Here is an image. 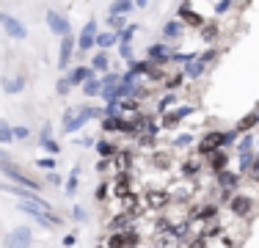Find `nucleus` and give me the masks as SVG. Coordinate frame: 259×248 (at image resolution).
Returning a JSON list of instances; mask_svg holds the SVG:
<instances>
[{
	"instance_id": "20e7f679",
	"label": "nucleus",
	"mask_w": 259,
	"mask_h": 248,
	"mask_svg": "<svg viewBox=\"0 0 259 248\" xmlns=\"http://www.w3.org/2000/svg\"><path fill=\"white\" fill-rule=\"evenodd\" d=\"M226 210H229V215H232L234 221H248L251 215H254V210H256V201L248 193L237 190V193L232 196V201L226 204Z\"/></svg>"
},
{
	"instance_id": "7c9ffc66",
	"label": "nucleus",
	"mask_w": 259,
	"mask_h": 248,
	"mask_svg": "<svg viewBox=\"0 0 259 248\" xmlns=\"http://www.w3.org/2000/svg\"><path fill=\"white\" fill-rule=\"evenodd\" d=\"M199 58V53H182V50H171L168 55V64H180V66H188Z\"/></svg>"
},
{
	"instance_id": "37998d69",
	"label": "nucleus",
	"mask_w": 259,
	"mask_h": 248,
	"mask_svg": "<svg viewBox=\"0 0 259 248\" xmlns=\"http://www.w3.org/2000/svg\"><path fill=\"white\" fill-rule=\"evenodd\" d=\"M218 55H221L218 45H212V47H207L204 53H199V61H201V64H204V66H209V64H212L215 58H218Z\"/></svg>"
},
{
	"instance_id": "13d9d810",
	"label": "nucleus",
	"mask_w": 259,
	"mask_h": 248,
	"mask_svg": "<svg viewBox=\"0 0 259 248\" xmlns=\"http://www.w3.org/2000/svg\"><path fill=\"white\" fill-rule=\"evenodd\" d=\"M47 182H50V185H55V188H58V185H64V179H61V174L50 171V174H47Z\"/></svg>"
},
{
	"instance_id": "8fccbe9b",
	"label": "nucleus",
	"mask_w": 259,
	"mask_h": 248,
	"mask_svg": "<svg viewBox=\"0 0 259 248\" xmlns=\"http://www.w3.org/2000/svg\"><path fill=\"white\" fill-rule=\"evenodd\" d=\"M69 91H72V86H69V80H66V74H64V77H61L58 83H55V94L66 97V94H69Z\"/></svg>"
},
{
	"instance_id": "4be33fe9",
	"label": "nucleus",
	"mask_w": 259,
	"mask_h": 248,
	"mask_svg": "<svg viewBox=\"0 0 259 248\" xmlns=\"http://www.w3.org/2000/svg\"><path fill=\"white\" fill-rule=\"evenodd\" d=\"M182 33H185V25L180 20H168L163 25V42L165 45H168V42H180Z\"/></svg>"
},
{
	"instance_id": "de8ad7c7",
	"label": "nucleus",
	"mask_w": 259,
	"mask_h": 248,
	"mask_svg": "<svg viewBox=\"0 0 259 248\" xmlns=\"http://www.w3.org/2000/svg\"><path fill=\"white\" fill-rule=\"evenodd\" d=\"M69 218L75 221V223H85V221H89V213H85V207L75 204V207H72V215H69Z\"/></svg>"
},
{
	"instance_id": "423d86ee",
	"label": "nucleus",
	"mask_w": 259,
	"mask_h": 248,
	"mask_svg": "<svg viewBox=\"0 0 259 248\" xmlns=\"http://www.w3.org/2000/svg\"><path fill=\"white\" fill-rule=\"evenodd\" d=\"M193 113H196V105H177L174 110L163 113V119H160V127H163V130H177L185 119H188V116H193Z\"/></svg>"
},
{
	"instance_id": "2f4dec72",
	"label": "nucleus",
	"mask_w": 259,
	"mask_h": 248,
	"mask_svg": "<svg viewBox=\"0 0 259 248\" xmlns=\"http://www.w3.org/2000/svg\"><path fill=\"white\" fill-rule=\"evenodd\" d=\"M185 80H188V77H185L182 69H180V72H168V77H165L163 86H165V91H174V94H177V91L185 86Z\"/></svg>"
},
{
	"instance_id": "dca6fc26",
	"label": "nucleus",
	"mask_w": 259,
	"mask_h": 248,
	"mask_svg": "<svg viewBox=\"0 0 259 248\" xmlns=\"http://www.w3.org/2000/svg\"><path fill=\"white\" fill-rule=\"evenodd\" d=\"M135 223H138V218H133L130 213H116V215H110L108 221H105V226H108V232H127V229H133Z\"/></svg>"
},
{
	"instance_id": "a211bd4d",
	"label": "nucleus",
	"mask_w": 259,
	"mask_h": 248,
	"mask_svg": "<svg viewBox=\"0 0 259 248\" xmlns=\"http://www.w3.org/2000/svg\"><path fill=\"white\" fill-rule=\"evenodd\" d=\"M204 169H209V174H221L229 169V149H218V152H212L209 157L204 160Z\"/></svg>"
},
{
	"instance_id": "680f3d73",
	"label": "nucleus",
	"mask_w": 259,
	"mask_h": 248,
	"mask_svg": "<svg viewBox=\"0 0 259 248\" xmlns=\"http://www.w3.org/2000/svg\"><path fill=\"white\" fill-rule=\"evenodd\" d=\"M39 138H53V127H50V124H45V127H41Z\"/></svg>"
},
{
	"instance_id": "052dcab7",
	"label": "nucleus",
	"mask_w": 259,
	"mask_h": 248,
	"mask_svg": "<svg viewBox=\"0 0 259 248\" xmlns=\"http://www.w3.org/2000/svg\"><path fill=\"white\" fill-rule=\"evenodd\" d=\"M77 146H97V138L85 135V138H80V141H77Z\"/></svg>"
},
{
	"instance_id": "864d4df0",
	"label": "nucleus",
	"mask_w": 259,
	"mask_h": 248,
	"mask_svg": "<svg viewBox=\"0 0 259 248\" xmlns=\"http://www.w3.org/2000/svg\"><path fill=\"white\" fill-rule=\"evenodd\" d=\"M232 196H234L232 190H221V188H218V196H215V204H218V207H221V204H229V201H232Z\"/></svg>"
},
{
	"instance_id": "c756f323",
	"label": "nucleus",
	"mask_w": 259,
	"mask_h": 248,
	"mask_svg": "<svg viewBox=\"0 0 259 248\" xmlns=\"http://www.w3.org/2000/svg\"><path fill=\"white\" fill-rule=\"evenodd\" d=\"M80 171H83V166H75V169H72V174L69 177H66V182H64V193L66 196H75L77 193V188H80Z\"/></svg>"
},
{
	"instance_id": "ddd939ff",
	"label": "nucleus",
	"mask_w": 259,
	"mask_h": 248,
	"mask_svg": "<svg viewBox=\"0 0 259 248\" xmlns=\"http://www.w3.org/2000/svg\"><path fill=\"white\" fill-rule=\"evenodd\" d=\"M0 28L6 30V36H11V39H25L28 36V28L22 25L17 17L6 14V11H0Z\"/></svg>"
},
{
	"instance_id": "a18cd8bd",
	"label": "nucleus",
	"mask_w": 259,
	"mask_h": 248,
	"mask_svg": "<svg viewBox=\"0 0 259 248\" xmlns=\"http://www.w3.org/2000/svg\"><path fill=\"white\" fill-rule=\"evenodd\" d=\"M94 198H97L100 204L108 201V198H110V182H105V179H102V182L97 185V190H94Z\"/></svg>"
},
{
	"instance_id": "3c124183",
	"label": "nucleus",
	"mask_w": 259,
	"mask_h": 248,
	"mask_svg": "<svg viewBox=\"0 0 259 248\" xmlns=\"http://www.w3.org/2000/svg\"><path fill=\"white\" fill-rule=\"evenodd\" d=\"M229 9H232V0H218V3H215V9H212V14L215 17H224Z\"/></svg>"
},
{
	"instance_id": "2eb2a0df",
	"label": "nucleus",
	"mask_w": 259,
	"mask_h": 248,
	"mask_svg": "<svg viewBox=\"0 0 259 248\" xmlns=\"http://www.w3.org/2000/svg\"><path fill=\"white\" fill-rule=\"evenodd\" d=\"M215 185H218L221 190H232V193H237L240 190V182H243V177H240L234 169H226V171H221V174H215Z\"/></svg>"
},
{
	"instance_id": "f257e3e1",
	"label": "nucleus",
	"mask_w": 259,
	"mask_h": 248,
	"mask_svg": "<svg viewBox=\"0 0 259 248\" xmlns=\"http://www.w3.org/2000/svg\"><path fill=\"white\" fill-rule=\"evenodd\" d=\"M91 119H105L102 108H91V105H83V108H69L64 110V119H61V127H64V135H75L77 130L85 127V121Z\"/></svg>"
},
{
	"instance_id": "f3484780",
	"label": "nucleus",
	"mask_w": 259,
	"mask_h": 248,
	"mask_svg": "<svg viewBox=\"0 0 259 248\" xmlns=\"http://www.w3.org/2000/svg\"><path fill=\"white\" fill-rule=\"evenodd\" d=\"M149 166L157 171H171L174 169V152L171 149H155L149 154Z\"/></svg>"
},
{
	"instance_id": "0eeeda50",
	"label": "nucleus",
	"mask_w": 259,
	"mask_h": 248,
	"mask_svg": "<svg viewBox=\"0 0 259 248\" xmlns=\"http://www.w3.org/2000/svg\"><path fill=\"white\" fill-rule=\"evenodd\" d=\"M221 149V130H209L199 138V144H196V157L199 160H207L212 152H218Z\"/></svg>"
},
{
	"instance_id": "5fc2aeb1",
	"label": "nucleus",
	"mask_w": 259,
	"mask_h": 248,
	"mask_svg": "<svg viewBox=\"0 0 259 248\" xmlns=\"http://www.w3.org/2000/svg\"><path fill=\"white\" fill-rule=\"evenodd\" d=\"M11 133H14V141H25L28 135H30V130H28V127H22V124H20V127H11Z\"/></svg>"
},
{
	"instance_id": "f03ea898",
	"label": "nucleus",
	"mask_w": 259,
	"mask_h": 248,
	"mask_svg": "<svg viewBox=\"0 0 259 248\" xmlns=\"http://www.w3.org/2000/svg\"><path fill=\"white\" fill-rule=\"evenodd\" d=\"M141 198H144L146 215H157V213H163V210H168L171 204H174L168 188H146V190H141Z\"/></svg>"
},
{
	"instance_id": "0e129e2a",
	"label": "nucleus",
	"mask_w": 259,
	"mask_h": 248,
	"mask_svg": "<svg viewBox=\"0 0 259 248\" xmlns=\"http://www.w3.org/2000/svg\"><path fill=\"white\" fill-rule=\"evenodd\" d=\"M256 157H259V133H256Z\"/></svg>"
},
{
	"instance_id": "cd10ccee",
	"label": "nucleus",
	"mask_w": 259,
	"mask_h": 248,
	"mask_svg": "<svg viewBox=\"0 0 259 248\" xmlns=\"http://www.w3.org/2000/svg\"><path fill=\"white\" fill-rule=\"evenodd\" d=\"M135 9V0H113L108 6V17H127Z\"/></svg>"
},
{
	"instance_id": "bf43d9fd",
	"label": "nucleus",
	"mask_w": 259,
	"mask_h": 248,
	"mask_svg": "<svg viewBox=\"0 0 259 248\" xmlns=\"http://www.w3.org/2000/svg\"><path fill=\"white\" fill-rule=\"evenodd\" d=\"M61 243H64V248H72V245L77 243V237H75V234H64V240H61Z\"/></svg>"
},
{
	"instance_id": "a878e982",
	"label": "nucleus",
	"mask_w": 259,
	"mask_h": 248,
	"mask_svg": "<svg viewBox=\"0 0 259 248\" xmlns=\"http://www.w3.org/2000/svg\"><path fill=\"white\" fill-rule=\"evenodd\" d=\"M91 69L94 72H100V74H105V72H110V58H108V50H97L94 55H91Z\"/></svg>"
},
{
	"instance_id": "393cba45",
	"label": "nucleus",
	"mask_w": 259,
	"mask_h": 248,
	"mask_svg": "<svg viewBox=\"0 0 259 248\" xmlns=\"http://www.w3.org/2000/svg\"><path fill=\"white\" fill-rule=\"evenodd\" d=\"M199 36H201V42H207L209 47H212V45H218V39H221V28H218V20L207 22L204 28L199 30Z\"/></svg>"
},
{
	"instance_id": "603ef678",
	"label": "nucleus",
	"mask_w": 259,
	"mask_h": 248,
	"mask_svg": "<svg viewBox=\"0 0 259 248\" xmlns=\"http://www.w3.org/2000/svg\"><path fill=\"white\" fill-rule=\"evenodd\" d=\"M36 169L53 171V169H55V157H50V154H47V157H39V160H36Z\"/></svg>"
},
{
	"instance_id": "4c0bfd02",
	"label": "nucleus",
	"mask_w": 259,
	"mask_h": 248,
	"mask_svg": "<svg viewBox=\"0 0 259 248\" xmlns=\"http://www.w3.org/2000/svg\"><path fill=\"white\" fill-rule=\"evenodd\" d=\"M3 91L6 94H20V91H25V77H11L3 83Z\"/></svg>"
},
{
	"instance_id": "e2e57ef3",
	"label": "nucleus",
	"mask_w": 259,
	"mask_h": 248,
	"mask_svg": "<svg viewBox=\"0 0 259 248\" xmlns=\"http://www.w3.org/2000/svg\"><path fill=\"white\" fill-rule=\"evenodd\" d=\"M254 116H256V124H259V105H256V108H254Z\"/></svg>"
},
{
	"instance_id": "6ab92c4d",
	"label": "nucleus",
	"mask_w": 259,
	"mask_h": 248,
	"mask_svg": "<svg viewBox=\"0 0 259 248\" xmlns=\"http://www.w3.org/2000/svg\"><path fill=\"white\" fill-rule=\"evenodd\" d=\"M45 20H47V28H50L55 36H61V39L72 33V28H69V20H66V17H61L58 11H47V17H45Z\"/></svg>"
},
{
	"instance_id": "1a4fd4ad",
	"label": "nucleus",
	"mask_w": 259,
	"mask_h": 248,
	"mask_svg": "<svg viewBox=\"0 0 259 248\" xmlns=\"http://www.w3.org/2000/svg\"><path fill=\"white\" fill-rule=\"evenodd\" d=\"M133 190H135V188H133V171H116L113 182H110V196L127 198Z\"/></svg>"
},
{
	"instance_id": "c03bdc74",
	"label": "nucleus",
	"mask_w": 259,
	"mask_h": 248,
	"mask_svg": "<svg viewBox=\"0 0 259 248\" xmlns=\"http://www.w3.org/2000/svg\"><path fill=\"white\" fill-rule=\"evenodd\" d=\"M39 144H41V149H45L50 157H55V154H61V146H58V141L55 138H39Z\"/></svg>"
},
{
	"instance_id": "f704fd0d",
	"label": "nucleus",
	"mask_w": 259,
	"mask_h": 248,
	"mask_svg": "<svg viewBox=\"0 0 259 248\" xmlns=\"http://www.w3.org/2000/svg\"><path fill=\"white\" fill-rule=\"evenodd\" d=\"M105 248H127L124 245V232H108L105 237L100 240Z\"/></svg>"
},
{
	"instance_id": "4468645a",
	"label": "nucleus",
	"mask_w": 259,
	"mask_h": 248,
	"mask_svg": "<svg viewBox=\"0 0 259 248\" xmlns=\"http://www.w3.org/2000/svg\"><path fill=\"white\" fill-rule=\"evenodd\" d=\"M168 55H171V47L165 42H155V45L146 47V61L152 66H165L168 64Z\"/></svg>"
},
{
	"instance_id": "c85d7f7f",
	"label": "nucleus",
	"mask_w": 259,
	"mask_h": 248,
	"mask_svg": "<svg viewBox=\"0 0 259 248\" xmlns=\"http://www.w3.org/2000/svg\"><path fill=\"white\" fill-rule=\"evenodd\" d=\"M116 45H119V33H113V30H100L97 33V42H94L97 50H110Z\"/></svg>"
},
{
	"instance_id": "338daca9",
	"label": "nucleus",
	"mask_w": 259,
	"mask_h": 248,
	"mask_svg": "<svg viewBox=\"0 0 259 248\" xmlns=\"http://www.w3.org/2000/svg\"><path fill=\"white\" fill-rule=\"evenodd\" d=\"M97 248H105V245H102V243H97Z\"/></svg>"
},
{
	"instance_id": "b1692460",
	"label": "nucleus",
	"mask_w": 259,
	"mask_h": 248,
	"mask_svg": "<svg viewBox=\"0 0 259 248\" xmlns=\"http://www.w3.org/2000/svg\"><path fill=\"white\" fill-rule=\"evenodd\" d=\"M124 116H105V119L100 121V130L105 133V138L108 135H113V133H121V127H124Z\"/></svg>"
},
{
	"instance_id": "4d7b16f0",
	"label": "nucleus",
	"mask_w": 259,
	"mask_h": 248,
	"mask_svg": "<svg viewBox=\"0 0 259 248\" xmlns=\"http://www.w3.org/2000/svg\"><path fill=\"white\" fill-rule=\"evenodd\" d=\"M113 169V163H110V160H102L100 157V163H97V174H105V171H110Z\"/></svg>"
},
{
	"instance_id": "39448f33",
	"label": "nucleus",
	"mask_w": 259,
	"mask_h": 248,
	"mask_svg": "<svg viewBox=\"0 0 259 248\" xmlns=\"http://www.w3.org/2000/svg\"><path fill=\"white\" fill-rule=\"evenodd\" d=\"M177 20H180L185 28H193V30H201L207 25V20L193 9V0H185V3L177 9Z\"/></svg>"
},
{
	"instance_id": "5701e85b",
	"label": "nucleus",
	"mask_w": 259,
	"mask_h": 248,
	"mask_svg": "<svg viewBox=\"0 0 259 248\" xmlns=\"http://www.w3.org/2000/svg\"><path fill=\"white\" fill-rule=\"evenodd\" d=\"M97 154H100V157L102 160H113L116 157V154H119V144H116V141H110V138H100V141H97Z\"/></svg>"
},
{
	"instance_id": "ea45409f",
	"label": "nucleus",
	"mask_w": 259,
	"mask_h": 248,
	"mask_svg": "<svg viewBox=\"0 0 259 248\" xmlns=\"http://www.w3.org/2000/svg\"><path fill=\"white\" fill-rule=\"evenodd\" d=\"M83 94H85V97H100V94H102V83H100V77L85 80V83H83Z\"/></svg>"
},
{
	"instance_id": "c9c22d12",
	"label": "nucleus",
	"mask_w": 259,
	"mask_h": 248,
	"mask_svg": "<svg viewBox=\"0 0 259 248\" xmlns=\"http://www.w3.org/2000/svg\"><path fill=\"white\" fill-rule=\"evenodd\" d=\"M182 72H185V77H188V80H199V77H201V74H204V72H207V66H204V64H201V61H199V58H196V61H193V64H188V66H182Z\"/></svg>"
},
{
	"instance_id": "7ed1b4c3",
	"label": "nucleus",
	"mask_w": 259,
	"mask_h": 248,
	"mask_svg": "<svg viewBox=\"0 0 259 248\" xmlns=\"http://www.w3.org/2000/svg\"><path fill=\"white\" fill-rule=\"evenodd\" d=\"M0 174H3V177L9 179L11 185H17V188L33 190V193H36V190H41V182H39V179L30 177L28 171H22L20 166L14 163V160H11V163H3V166H0Z\"/></svg>"
},
{
	"instance_id": "72a5a7b5",
	"label": "nucleus",
	"mask_w": 259,
	"mask_h": 248,
	"mask_svg": "<svg viewBox=\"0 0 259 248\" xmlns=\"http://www.w3.org/2000/svg\"><path fill=\"white\" fill-rule=\"evenodd\" d=\"M149 69H152V64H149L146 58H135L133 64H130V69H127V72H133L138 80H146V74H149Z\"/></svg>"
},
{
	"instance_id": "aec40b11",
	"label": "nucleus",
	"mask_w": 259,
	"mask_h": 248,
	"mask_svg": "<svg viewBox=\"0 0 259 248\" xmlns=\"http://www.w3.org/2000/svg\"><path fill=\"white\" fill-rule=\"evenodd\" d=\"M97 72L91 69V66H75V69L66 72V80H69V86L75 89V86H83L85 80H94Z\"/></svg>"
},
{
	"instance_id": "6e6d98bb",
	"label": "nucleus",
	"mask_w": 259,
	"mask_h": 248,
	"mask_svg": "<svg viewBox=\"0 0 259 248\" xmlns=\"http://www.w3.org/2000/svg\"><path fill=\"white\" fill-rule=\"evenodd\" d=\"M245 177H248V179H251V182H254V185H259V157L254 160V166H251V171L245 174Z\"/></svg>"
},
{
	"instance_id": "a19ab883",
	"label": "nucleus",
	"mask_w": 259,
	"mask_h": 248,
	"mask_svg": "<svg viewBox=\"0 0 259 248\" xmlns=\"http://www.w3.org/2000/svg\"><path fill=\"white\" fill-rule=\"evenodd\" d=\"M138 33V25L130 22L124 30H119V45H133V36Z\"/></svg>"
},
{
	"instance_id": "79ce46f5",
	"label": "nucleus",
	"mask_w": 259,
	"mask_h": 248,
	"mask_svg": "<svg viewBox=\"0 0 259 248\" xmlns=\"http://www.w3.org/2000/svg\"><path fill=\"white\" fill-rule=\"evenodd\" d=\"M14 141V133H11V124L0 119V146H9Z\"/></svg>"
},
{
	"instance_id": "473e14b6",
	"label": "nucleus",
	"mask_w": 259,
	"mask_h": 248,
	"mask_svg": "<svg viewBox=\"0 0 259 248\" xmlns=\"http://www.w3.org/2000/svg\"><path fill=\"white\" fill-rule=\"evenodd\" d=\"M254 127H259V124H256V116H254V110H251V113H245L243 119H240L237 124H234V130H237V135L254 133Z\"/></svg>"
},
{
	"instance_id": "09e8293b",
	"label": "nucleus",
	"mask_w": 259,
	"mask_h": 248,
	"mask_svg": "<svg viewBox=\"0 0 259 248\" xmlns=\"http://www.w3.org/2000/svg\"><path fill=\"white\" fill-rule=\"evenodd\" d=\"M185 248H209V240L204 234H196V237H190L188 243H185Z\"/></svg>"
},
{
	"instance_id": "49530a36",
	"label": "nucleus",
	"mask_w": 259,
	"mask_h": 248,
	"mask_svg": "<svg viewBox=\"0 0 259 248\" xmlns=\"http://www.w3.org/2000/svg\"><path fill=\"white\" fill-rule=\"evenodd\" d=\"M127 17H108V30H113V33H119V30L127 28Z\"/></svg>"
},
{
	"instance_id": "bb28decb",
	"label": "nucleus",
	"mask_w": 259,
	"mask_h": 248,
	"mask_svg": "<svg viewBox=\"0 0 259 248\" xmlns=\"http://www.w3.org/2000/svg\"><path fill=\"white\" fill-rule=\"evenodd\" d=\"M177 102H180V97H177L174 91H165V94L157 99L155 113H160V116H163V113H168V110H174V108H177Z\"/></svg>"
},
{
	"instance_id": "58836bf2",
	"label": "nucleus",
	"mask_w": 259,
	"mask_h": 248,
	"mask_svg": "<svg viewBox=\"0 0 259 248\" xmlns=\"http://www.w3.org/2000/svg\"><path fill=\"white\" fill-rule=\"evenodd\" d=\"M135 144H138V149H144V152L152 154V152L157 149V138H155V135H149V133H144L138 141H135Z\"/></svg>"
},
{
	"instance_id": "412c9836",
	"label": "nucleus",
	"mask_w": 259,
	"mask_h": 248,
	"mask_svg": "<svg viewBox=\"0 0 259 248\" xmlns=\"http://www.w3.org/2000/svg\"><path fill=\"white\" fill-rule=\"evenodd\" d=\"M110 163H113V169H116V171H133L135 152H133L130 146H121V149H119V154H116V157L110 160Z\"/></svg>"
},
{
	"instance_id": "9b49d317",
	"label": "nucleus",
	"mask_w": 259,
	"mask_h": 248,
	"mask_svg": "<svg viewBox=\"0 0 259 248\" xmlns=\"http://www.w3.org/2000/svg\"><path fill=\"white\" fill-rule=\"evenodd\" d=\"M33 245V232L30 226H17L11 229V234L6 237V248H30Z\"/></svg>"
},
{
	"instance_id": "9d476101",
	"label": "nucleus",
	"mask_w": 259,
	"mask_h": 248,
	"mask_svg": "<svg viewBox=\"0 0 259 248\" xmlns=\"http://www.w3.org/2000/svg\"><path fill=\"white\" fill-rule=\"evenodd\" d=\"M75 50H77V39L75 36H64L61 39V50H58V69L66 72L72 66V58H75Z\"/></svg>"
},
{
	"instance_id": "e433bc0d",
	"label": "nucleus",
	"mask_w": 259,
	"mask_h": 248,
	"mask_svg": "<svg viewBox=\"0 0 259 248\" xmlns=\"http://www.w3.org/2000/svg\"><path fill=\"white\" fill-rule=\"evenodd\" d=\"M193 133H180V135H174V138H171V152H177V149H188L190 144H193Z\"/></svg>"
},
{
	"instance_id": "69168bd1",
	"label": "nucleus",
	"mask_w": 259,
	"mask_h": 248,
	"mask_svg": "<svg viewBox=\"0 0 259 248\" xmlns=\"http://www.w3.org/2000/svg\"><path fill=\"white\" fill-rule=\"evenodd\" d=\"M0 190H9V185H6V182H0Z\"/></svg>"
},
{
	"instance_id": "6e6552de",
	"label": "nucleus",
	"mask_w": 259,
	"mask_h": 248,
	"mask_svg": "<svg viewBox=\"0 0 259 248\" xmlns=\"http://www.w3.org/2000/svg\"><path fill=\"white\" fill-rule=\"evenodd\" d=\"M201 174H204V160H199L196 154H190L188 160L180 163V179H188V182H199Z\"/></svg>"
},
{
	"instance_id": "f8f14e48",
	"label": "nucleus",
	"mask_w": 259,
	"mask_h": 248,
	"mask_svg": "<svg viewBox=\"0 0 259 248\" xmlns=\"http://www.w3.org/2000/svg\"><path fill=\"white\" fill-rule=\"evenodd\" d=\"M97 33H100V25H97V20H85L83 30H80V36H77V50H80V53H89V50L94 47Z\"/></svg>"
}]
</instances>
